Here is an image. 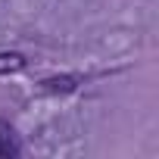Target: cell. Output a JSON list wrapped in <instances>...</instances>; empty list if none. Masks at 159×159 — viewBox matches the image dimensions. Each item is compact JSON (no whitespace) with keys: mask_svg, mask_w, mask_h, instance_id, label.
I'll use <instances>...</instances> for the list:
<instances>
[{"mask_svg":"<svg viewBox=\"0 0 159 159\" xmlns=\"http://www.w3.org/2000/svg\"><path fill=\"white\" fill-rule=\"evenodd\" d=\"M25 69V56L10 50V53H0V75H10V72H22Z\"/></svg>","mask_w":159,"mask_h":159,"instance_id":"obj_3","label":"cell"},{"mask_svg":"<svg viewBox=\"0 0 159 159\" xmlns=\"http://www.w3.org/2000/svg\"><path fill=\"white\" fill-rule=\"evenodd\" d=\"M47 94H69V91H75L78 88V78L75 75H59V78H47V81L41 84Z\"/></svg>","mask_w":159,"mask_h":159,"instance_id":"obj_2","label":"cell"},{"mask_svg":"<svg viewBox=\"0 0 159 159\" xmlns=\"http://www.w3.org/2000/svg\"><path fill=\"white\" fill-rule=\"evenodd\" d=\"M19 137H16V131H13V125L10 122H0V159H13V156H19Z\"/></svg>","mask_w":159,"mask_h":159,"instance_id":"obj_1","label":"cell"}]
</instances>
